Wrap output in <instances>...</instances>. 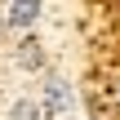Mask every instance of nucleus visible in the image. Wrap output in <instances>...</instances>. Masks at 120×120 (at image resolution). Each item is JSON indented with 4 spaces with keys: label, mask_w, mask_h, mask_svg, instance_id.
I'll list each match as a JSON object with an SVG mask.
<instances>
[{
    "label": "nucleus",
    "mask_w": 120,
    "mask_h": 120,
    "mask_svg": "<svg viewBox=\"0 0 120 120\" xmlns=\"http://www.w3.org/2000/svg\"><path fill=\"white\" fill-rule=\"evenodd\" d=\"M45 116H67V107H71V85L67 80H58V76H49L45 80Z\"/></svg>",
    "instance_id": "nucleus-1"
},
{
    "label": "nucleus",
    "mask_w": 120,
    "mask_h": 120,
    "mask_svg": "<svg viewBox=\"0 0 120 120\" xmlns=\"http://www.w3.org/2000/svg\"><path fill=\"white\" fill-rule=\"evenodd\" d=\"M18 62H22V67H40V62H45V53H40V40H36L31 31L18 40Z\"/></svg>",
    "instance_id": "nucleus-3"
},
{
    "label": "nucleus",
    "mask_w": 120,
    "mask_h": 120,
    "mask_svg": "<svg viewBox=\"0 0 120 120\" xmlns=\"http://www.w3.org/2000/svg\"><path fill=\"white\" fill-rule=\"evenodd\" d=\"M45 116V102L40 98H18L13 102V120H40Z\"/></svg>",
    "instance_id": "nucleus-4"
},
{
    "label": "nucleus",
    "mask_w": 120,
    "mask_h": 120,
    "mask_svg": "<svg viewBox=\"0 0 120 120\" xmlns=\"http://www.w3.org/2000/svg\"><path fill=\"white\" fill-rule=\"evenodd\" d=\"M36 18H40V0H9V27L13 31H31Z\"/></svg>",
    "instance_id": "nucleus-2"
}]
</instances>
